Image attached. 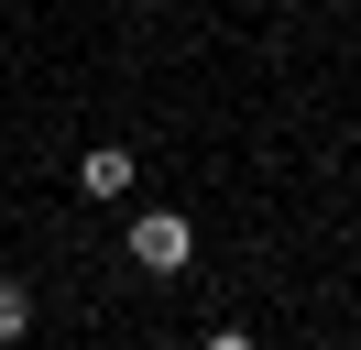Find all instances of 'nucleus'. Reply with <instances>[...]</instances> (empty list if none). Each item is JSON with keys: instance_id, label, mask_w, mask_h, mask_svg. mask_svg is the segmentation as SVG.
Here are the masks:
<instances>
[{"instance_id": "f257e3e1", "label": "nucleus", "mask_w": 361, "mask_h": 350, "mask_svg": "<svg viewBox=\"0 0 361 350\" xmlns=\"http://www.w3.org/2000/svg\"><path fill=\"white\" fill-rule=\"evenodd\" d=\"M186 252H197V230H186L176 208H142L132 219V262L142 274H186Z\"/></svg>"}, {"instance_id": "f03ea898", "label": "nucleus", "mask_w": 361, "mask_h": 350, "mask_svg": "<svg viewBox=\"0 0 361 350\" xmlns=\"http://www.w3.org/2000/svg\"><path fill=\"white\" fill-rule=\"evenodd\" d=\"M77 197H99V208H110V197H132V153H121V143H99L88 164H77Z\"/></svg>"}, {"instance_id": "7ed1b4c3", "label": "nucleus", "mask_w": 361, "mask_h": 350, "mask_svg": "<svg viewBox=\"0 0 361 350\" xmlns=\"http://www.w3.org/2000/svg\"><path fill=\"white\" fill-rule=\"evenodd\" d=\"M23 328H33V284H23V274H0V339H23Z\"/></svg>"}]
</instances>
